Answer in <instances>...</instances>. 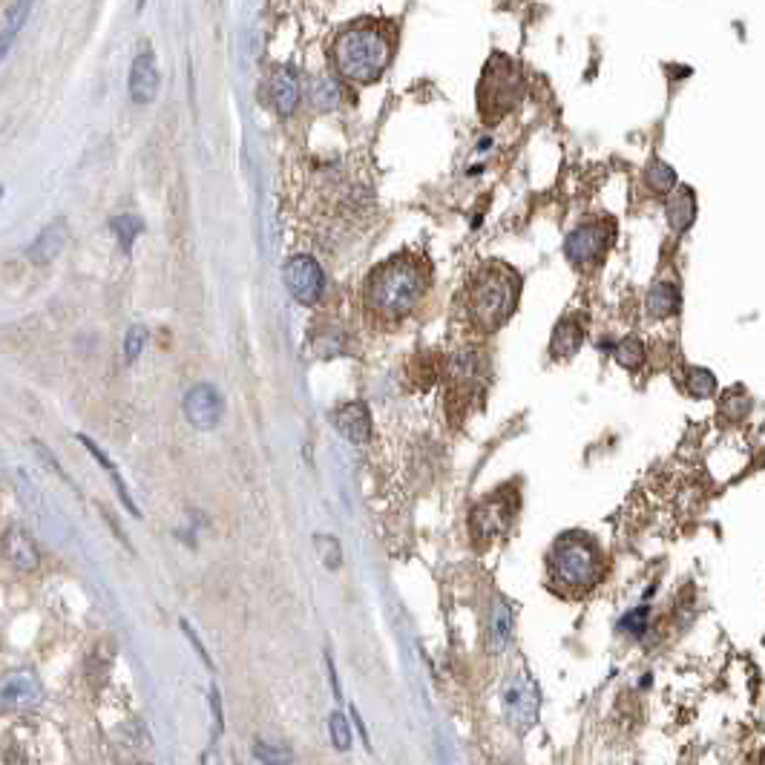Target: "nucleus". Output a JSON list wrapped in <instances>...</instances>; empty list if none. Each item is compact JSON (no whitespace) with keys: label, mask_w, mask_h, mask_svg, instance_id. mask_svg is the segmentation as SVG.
<instances>
[{"label":"nucleus","mask_w":765,"mask_h":765,"mask_svg":"<svg viewBox=\"0 0 765 765\" xmlns=\"http://www.w3.org/2000/svg\"><path fill=\"white\" fill-rule=\"evenodd\" d=\"M141 765H147V763H141Z\"/></svg>","instance_id":"obj_40"},{"label":"nucleus","mask_w":765,"mask_h":765,"mask_svg":"<svg viewBox=\"0 0 765 765\" xmlns=\"http://www.w3.org/2000/svg\"><path fill=\"white\" fill-rule=\"evenodd\" d=\"M18 26H21V18H12V26L0 32V61H3L6 52L12 49V41H15V35H18Z\"/></svg>","instance_id":"obj_34"},{"label":"nucleus","mask_w":765,"mask_h":765,"mask_svg":"<svg viewBox=\"0 0 765 765\" xmlns=\"http://www.w3.org/2000/svg\"><path fill=\"white\" fill-rule=\"evenodd\" d=\"M78 441L84 443V446H87V449H90V452H93V455H95V461L104 466L107 472H110V478H113V487H116L118 498H121V504H124V507H127V510H130V512H133V515H139V507L133 504V498H130V492H127V487H124V481H121V475H118L116 466L110 464V458H107V455H104V452H101V449H98V446H95V443L90 441L87 435H78Z\"/></svg>","instance_id":"obj_21"},{"label":"nucleus","mask_w":765,"mask_h":765,"mask_svg":"<svg viewBox=\"0 0 765 765\" xmlns=\"http://www.w3.org/2000/svg\"><path fill=\"white\" fill-rule=\"evenodd\" d=\"M254 760L259 765H291L294 763V751L285 745H274V742H254Z\"/></svg>","instance_id":"obj_24"},{"label":"nucleus","mask_w":765,"mask_h":765,"mask_svg":"<svg viewBox=\"0 0 765 765\" xmlns=\"http://www.w3.org/2000/svg\"><path fill=\"white\" fill-rule=\"evenodd\" d=\"M285 288L291 291V297L302 305H314L323 297L325 274L317 265L314 256H291L285 265Z\"/></svg>","instance_id":"obj_9"},{"label":"nucleus","mask_w":765,"mask_h":765,"mask_svg":"<svg viewBox=\"0 0 765 765\" xmlns=\"http://www.w3.org/2000/svg\"><path fill=\"white\" fill-rule=\"evenodd\" d=\"M328 737H331V745L337 751H348L351 748V728H348V719L340 711H334L328 717Z\"/></svg>","instance_id":"obj_31"},{"label":"nucleus","mask_w":765,"mask_h":765,"mask_svg":"<svg viewBox=\"0 0 765 765\" xmlns=\"http://www.w3.org/2000/svg\"><path fill=\"white\" fill-rule=\"evenodd\" d=\"M182 630H185L187 639H190V642H193V648H196V653H199V656H202V662H205V665H208V668H213V662H210L208 650L202 648V642H199V636H196V633H193V630H190V625H187V622H182Z\"/></svg>","instance_id":"obj_35"},{"label":"nucleus","mask_w":765,"mask_h":765,"mask_svg":"<svg viewBox=\"0 0 765 765\" xmlns=\"http://www.w3.org/2000/svg\"><path fill=\"white\" fill-rule=\"evenodd\" d=\"M354 725H357V731H360V740L366 742V748H371L369 731H366V725H363V719H360V714H357V708H354Z\"/></svg>","instance_id":"obj_37"},{"label":"nucleus","mask_w":765,"mask_h":765,"mask_svg":"<svg viewBox=\"0 0 765 765\" xmlns=\"http://www.w3.org/2000/svg\"><path fill=\"white\" fill-rule=\"evenodd\" d=\"M510 504H504V501H498V498H492V501H484L478 510L472 512V524H475V530L481 535H495L501 527H507V521H510Z\"/></svg>","instance_id":"obj_17"},{"label":"nucleus","mask_w":765,"mask_h":765,"mask_svg":"<svg viewBox=\"0 0 765 765\" xmlns=\"http://www.w3.org/2000/svg\"><path fill=\"white\" fill-rule=\"evenodd\" d=\"M202 765H222L219 763V754H216L213 748H210V751H205V754H202Z\"/></svg>","instance_id":"obj_38"},{"label":"nucleus","mask_w":765,"mask_h":765,"mask_svg":"<svg viewBox=\"0 0 765 765\" xmlns=\"http://www.w3.org/2000/svg\"><path fill=\"white\" fill-rule=\"evenodd\" d=\"M159 93V67L150 49L136 55L133 70H130V95L136 104H150Z\"/></svg>","instance_id":"obj_12"},{"label":"nucleus","mask_w":765,"mask_h":765,"mask_svg":"<svg viewBox=\"0 0 765 765\" xmlns=\"http://www.w3.org/2000/svg\"><path fill=\"white\" fill-rule=\"evenodd\" d=\"M518 95H521L518 67L512 61H507V58H492L487 64V72H484V81H481V110H484V118L492 121V118L504 116L507 110H512Z\"/></svg>","instance_id":"obj_5"},{"label":"nucleus","mask_w":765,"mask_h":765,"mask_svg":"<svg viewBox=\"0 0 765 765\" xmlns=\"http://www.w3.org/2000/svg\"><path fill=\"white\" fill-rule=\"evenodd\" d=\"M613 357H616V363L625 366V369H639V366L645 363V346H642V340L627 337V340H622L619 346L613 348Z\"/></svg>","instance_id":"obj_26"},{"label":"nucleus","mask_w":765,"mask_h":765,"mask_svg":"<svg viewBox=\"0 0 765 765\" xmlns=\"http://www.w3.org/2000/svg\"><path fill=\"white\" fill-rule=\"evenodd\" d=\"M584 343V325L579 320H564L553 334V357L570 360Z\"/></svg>","instance_id":"obj_19"},{"label":"nucleus","mask_w":765,"mask_h":765,"mask_svg":"<svg viewBox=\"0 0 765 765\" xmlns=\"http://www.w3.org/2000/svg\"><path fill=\"white\" fill-rule=\"evenodd\" d=\"M685 389H688V395L691 397L705 400V397H711L717 392V377L708 369H691L688 371V377H685Z\"/></svg>","instance_id":"obj_25"},{"label":"nucleus","mask_w":765,"mask_h":765,"mask_svg":"<svg viewBox=\"0 0 765 765\" xmlns=\"http://www.w3.org/2000/svg\"><path fill=\"white\" fill-rule=\"evenodd\" d=\"M141 231H144V225H141L139 216L124 213V216H116V219H113V233L118 236L121 251H130V248H133V242H136V236H139Z\"/></svg>","instance_id":"obj_27"},{"label":"nucleus","mask_w":765,"mask_h":765,"mask_svg":"<svg viewBox=\"0 0 765 765\" xmlns=\"http://www.w3.org/2000/svg\"><path fill=\"white\" fill-rule=\"evenodd\" d=\"M3 556L18 573H35L41 564V553L24 527H9L3 533Z\"/></svg>","instance_id":"obj_11"},{"label":"nucleus","mask_w":765,"mask_h":765,"mask_svg":"<svg viewBox=\"0 0 765 765\" xmlns=\"http://www.w3.org/2000/svg\"><path fill=\"white\" fill-rule=\"evenodd\" d=\"M679 311V288L673 282H656L648 294V314L653 320H665Z\"/></svg>","instance_id":"obj_18"},{"label":"nucleus","mask_w":765,"mask_h":765,"mask_svg":"<svg viewBox=\"0 0 765 765\" xmlns=\"http://www.w3.org/2000/svg\"><path fill=\"white\" fill-rule=\"evenodd\" d=\"M645 182H648L653 193H671L679 179H676V170H673L671 164L662 162V159H653L648 164V170H645Z\"/></svg>","instance_id":"obj_22"},{"label":"nucleus","mask_w":765,"mask_h":765,"mask_svg":"<svg viewBox=\"0 0 765 765\" xmlns=\"http://www.w3.org/2000/svg\"><path fill=\"white\" fill-rule=\"evenodd\" d=\"M392 61V41L374 24H360L346 29L334 44V64L340 75L357 84H369L380 78Z\"/></svg>","instance_id":"obj_2"},{"label":"nucleus","mask_w":765,"mask_h":765,"mask_svg":"<svg viewBox=\"0 0 765 765\" xmlns=\"http://www.w3.org/2000/svg\"><path fill=\"white\" fill-rule=\"evenodd\" d=\"M210 708H213V717H216V731L225 728V719H222V699H219V691L210 688Z\"/></svg>","instance_id":"obj_36"},{"label":"nucleus","mask_w":765,"mask_h":765,"mask_svg":"<svg viewBox=\"0 0 765 765\" xmlns=\"http://www.w3.org/2000/svg\"><path fill=\"white\" fill-rule=\"evenodd\" d=\"M314 547L320 553V561H323L325 570H340L343 564V550H340V541L331 538V535H314Z\"/></svg>","instance_id":"obj_29"},{"label":"nucleus","mask_w":765,"mask_h":765,"mask_svg":"<svg viewBox=\"0 0 765 765\" xmlns=\"http://www.w3.org/2000/svg\"><path fill=\"white\" fill-rule=\"evenodd\" d=\"M538 705H541V694L535 688V682L530 676H518L512 679L504 691V714L510 728H515L518 734L530 731L538 719Z\"/></svg>","instance_id":"obj_8"},{"label":"nucleus","mask_w":765,"mask_h":765,"mask_svg":"<svg viewBox=\"0 0 765 765\" xmlns=\"http://www.w3.org/2000/svg\"><path fill=\"white\" fill-rule=\"evenodd\" d=\"M0 199H3V187H0Z\"/></svg>","instance_id":"obj_39"},{"label":"nucleus","mask_w":765,"mask_h":765,"mask_svg":"<svg viewBox=\"0 0 765 765\" xmlns=\"http://www.w3.org/2000/svg\"><path fill=\"white\" fill-rule=\"evenodd\" d=\"M645 627H648V607H639V610L627 613L625 619H622V630L633 633V636H642Z\"/></svg>","instance_id":"obj_33"},{"label":"nucleus","mask_w":765,"mask_h":765,"mask_svg":"<svg viewBox=\"0 0 765 765\" xmlns=\"http://www.w3.org/2000/svg\"><path fill=\"white\" fill-rule=\"evenodd\" d=\"M469 314L481 328H498L518 302V277L504 265L481 271L469 285Z\"/></svg>","instance_id":"obj_3"},{"label":"nucleus","mask_w":765,"mask_h":765,"mask_svg":"<svg viewBox=\"0 0 765 765\" xmlns=\"http://www.w3.org/2000/svg\"><path fill=\"white\" fill-rule=\"evenodd\" d=\"M268 90H271V101L277 107L282 116L294 113L297 104H300V81H297V72L291 67H277L271 81H268Z\"/></svg>","instance_id":"obj_14"},{"label":"nucleus","mask_w":765,"mask_h":765,"mask_svg":"<svg viewBox=\"0 0 765 765\" xmlns=\"http://www.w3.org/2000/svg\"><path fill=\"white\" fill-rule=\"evenodd\" d=\"M599 570L602 558L590 541H584L581 535H567L564 541H558L553 550V573L558 581H564L567 587H590L599 579Z\"/></svg>","instance_id":"obj_4"},{"label":"nucleus","mask_w":765,"mask_h":765,"mask_svg":"<svg viewBox=\"0 0 765 765\" xmlns=\"http://www.w3.org/2000/svg\"><path fill=\"white\" fill-rule=\"evenodd\" d=\"M311 101H314L317 110H331V107H337V101H340V87H337V81L328 78V75L314 78V81H311Z\"/></svg>","instance_id":"obj_23"},{"label":"nucleus","mask_w":765,"mask_h":765,"mask_svg":"<svg viewBox=\"0 0 765 765\" xmlns=\"http://www.w3.org/2000/svg\"><path fill=\"white\" fill-rule=\"evenodd\" d=\"M144 343H147V328H144V325H133V328L127 331V337H124V357H127V363H136V360H139Z\"/></svg>","instance_id":"obj_32"},{"label":"nucleus","mask_w":765,"mask_h":765,"mask_svg":"<svg viewBox=\"0 0 765 765\" xmlns=\"http://www.w3.org/2000/svg\"><path fill=\"white\" fill-rule=\"evenodd\" d=\"M512 633V610L507 602L495 604L492 619H489V645L492 650H504V645L510 642Z\"/></svg>","instance_id":"obj_20"},{"label":"nucleus","mask_w":765,"mask_h":765,"mask_svg":"<svg viewBox=\"0 0 765 765\" xmlns=\"http://www.w3.org/2000/svg\"><path fill=\"white\" fill-rule=\"evenodd\" d=\"M613 242V222L610 219H599V222H587L567 236L564 242V254L573 265L579 268H590L596 262H602L607 248Z\"/></svg>","instance_id":"obj_7"},{"label":"nucleus","mask_w":765,"mask_h":765,"mask_svg":"<svg viewBox=\"0 0 765 765\" xmlns=\"http://www.w3.org/2000/svg\"><path fill=\"white\" fill-rule=\"evenodd\" d=\"M346 337L340 334V331H334V328H328L323 334H314V340H311V346L317 348V354L320 357H337V354H343L346 351Z\"/></svg>","instance_id":"obj_30"},{"label":"nucleus","mask_w":765,"mask_h":765,"mask_svg":"<svg viewBox=\"0 0 765 765\" xmlns=\"http://www.w3.org/2000/svg\"><path fill=\"white\" fill-rule=\"evenodd\" d=\"M41 702H44V685L35 671L18 668L0 676V717L35 711Z\"/></svg>","instance_id":"obj_6"},{"label":"nucleus","mask_w":765,"mask_h":765,"mask_svg":"<svg viewBox=\"0 0 765 765\" xmlns=\"http://www.w3.org/2000/svg\"><path fill=\"white\" fill-rule=\"evenodd\" d=\"M748 409H751V397L745 395V389L740 386H734V389H728L722 400H719V412H725L728 418L740 420L748 415Z\"/></svg>","instance_id":"obj_28"},{"label":"nucleus","mask_w":765,"mask_h":765,"mask_svg":"<svg viewBox=\"0 0 765 765\" xmlns=\"http://www.w3.org/2000/svg\"><path fill=\"white\" fill-rule=\"evenodd\" d=\"M696 219V193L691 187H676L671 199H668V222L673 231H688Z\"/></svg>","instance_id":"obj_16"},{"label":"nucleus","mask_w":765,"mask_h":765,"mask_svg":"<svg viewBox=\"0 0 765 765\" xmlns=\"http://www.w3.org/2000/svg\"><path fill=\"white\" fill-rule=\"evenodd\" d=\"M334 429L351 443H366L371 438V415L366 403H346L334 412Z\"/></svg>","instance_id":"obj_13"},{"label":"nucleus","mask_w":765,"mask_h":765,"mask_svg":"<svg viewBox=\"0 0 765 765\" xmlns=\"http://www.w3.org/2000/svg\"><path fill=\"white\" fill-rule=\"evenodd\" d=\"M64 245H67V222H64V219H55V222H49L47 228L38 233V239L29 245V259H32L35 265H47V262H52L55 256L64 251Z\"/></svg>","instance_id":"obj_15"},{"label":"nucleus","mask_w":765,"mask_h":765,"mask_svg":"<svg viewBox=\"0 0 765 765\" xmlns=\"http://www.w3.org/2000/svg\"><path fill=\"white\" fill-rule=\"evenodd\" d=\"M222 409H225L222 395H219L213 386H208V383L193 386L185 395V418L190 420L196 429H202V432L216 429V423L222 420Z\"/></svg>","instance_id":"obj_10"},{"label":"nucleus","mask_w":765,"mask_h":765,"mask_svg":"<svg viewBox=\"0 0 765 765\" xmlns=\"http://www.w3.org/2000/svg\"><path fill=\"white\" fill-rule=\"evenodd\" d=\"M429 268L420 256H395L371 271L366 282V308L371 317L397 323L406 320L426 294Z\"/></svg>","instance_id":"obj_1"}]
</instances>
